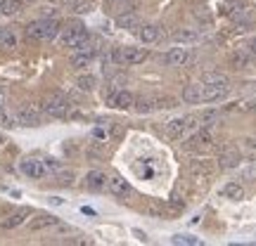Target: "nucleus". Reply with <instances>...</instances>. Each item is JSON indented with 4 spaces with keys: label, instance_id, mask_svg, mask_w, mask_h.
Returning a JSON list of instances; mask_svg holds the SVG:
<instances>
[{
    "label": "nucleus",
    "instance_id": "f257e3e1",
    "mask_svg": "<svg viewBox=\"0 0 256 246\" xmlns=\"http://www.w3.org/2000/svg\"><path fill=\"white\" fill-rule=\"evenodd\" d=\"M230 92V81L223 76V73H211L204 78L200 88V102H216L223 100Z\"/></svg>",
    "mask_w": 256,
    "mask_h": 246
},
{
    "label": "nucleus",
    "instance_id": "f03ea898",
    "mask_svg": "<svg viewBox=\"0 0 256 246\" xmlns=\"http://www.w3.org/2000/svg\"><path fill=\"white\" fill-rule=\"evenodd\" d=\"M26 36L34 40H55L60 36V21L57 19H38L26 26Z\"/></svg>",
    "mask_w": 256,
    "mask_h": 246
},
{
    "label": "nucleus",
    "instance_id": "7ed1b4c3",
    "mask_svg": "<svg viewBox=\"0 0 256 246\" xmlns=\"http://www.w3.org/2000/svg\"><path fill=\"white\" fill-rule=\"evenodd\" d=\"M86 38H88V31H86V26L78 24V21H74V24H69V26L60 28V43H62L64 47L81 45Z\"/></svg>",
    "mask_w": 256,
    "mask_h": 246
},
{
    "label": "nucleus",
    "instance_id": "20e7f679",
    "mask_svg": "<svg viewBox=\"0 0 256 246\" xmlns=\"http://www.w3.org/2000/svg\"><path fill=\"white\" fill-rule=\"evenodd\" d=\"M171 107H176V100H171V97H138L133 102V109L138 114H150V111L171 109Z\"/></svg>",
    "mask_w": 256,
    "mask_h": 246
},
{
    "label": "nucleus",
    "instance_id": "39448f33",
    "mask_svg": "<svg viewBox=\"0 0 256 246\" xmlns=\"http://www.w3.org/2000/svg\"><path fill=\"white\" fill-rule=\"evenodd\" d=\"M43 111L48 116H52V119H64L69 114V100L64 97L62 92H52L43 102Z\"/></svg>",
    "mask_w": 256,
    "mask_h": 246
},
{
    "label": "nucleus",
    "instance_id": "423d86ee",
    "mask_svg": "<svg viewBox=\"0 0 256 246\" xmlns=\"http://www.w3.org/2000/svg\"><path fill=\"white\" fill-rule=\"evenodd\" d=\"M112 59L116 64L136 66V64H142L147 59V50L145 47H119V50H114Z\"/></svg>",
    "mask_w": 256,
    "mask_h": 246
},
{
    "label": "nucleus",
    "instance_id": "0eeeda50",
    "mask_svg": "<svg viewBox=\"0 0 256 246\" xmlns=\"http://www.w3.org/2000/svg\"><path fill=\"white\" fill-rule=\"evenodd\" d=\"M19 171L26 175V178H31V180H43L48 175V168H46V164H43V159H34V156L24 159V161L19 164Z\"/></svg>",
    "mask_w": 256,
    "mask_h": 246
},
{
    "label": "nucleus",
    "instance_id": "6e6552de",
    "mask_svg": "<svg viewBox=\"0 0 256 246\" xmlns=\"http://www.w3.org/2000/svg\"><path fill=\"white\" fill-rule=\"evenodd\" d=\"M14 119H17V126H24V128L43 126V116H40V111L34 109V107H19Z\"/></svg>",
    "mask_w": 256,
    "mask_h": 246
},
{
    "label": "nucleus",
    "instance_id": "1a4fd4ad",
    "mask_svg": "<svg viewBox=\"0 0 256 246\" xmlns=\"http://www.w3.org/2000/svg\"><path fill=\"white\" fill-rule=\"evenodd\" d=\"M197 126V119L194 116H188V119H171L166 123V133L171 137H183L188 130Z\"/></svg>",
    "mask_w": 256,
    "mask_h": 246
},
{
    "label": "nucleus",
    "instance_id": "9d476101",
    "mask_svg": "<svg viewBox=\"0 0 256 246\" xmlns=\"http://www.w3.org/2000/svg\"><path fill=\"white\" fill-rule=\"evenodd\" d=\"M190 59V50L188 47H174V50H168L164 55V64L166 66H183L185 62Z\"/></svg>",
    "mask_w": 256,
    "mask_h": 246
},
{
    "label": "nucleus",
    "instance_id": "9b49d317",
    "mask_svg": "<svg viewBox=\"0 0 256 246\" xmlns=\"http://www.w3.org/2000/svg\"><path fill=\"white\" fill-rule=\"evenodd\" d=\"M107 190L114 194V197H119V199H126V197H130V185L121 178V175H114V178H110L107 180Z\"/></svg>",
    "mask_w": 256,
    "mask_h": 246
},
{
    "label": "nucleus",
    "instance_id": "f8f14e48",
    "mask_svg": "<svg viewBox=\"0 0 256 246\" xmlns=\"http://www.w3.org/2000/svg\"><path fill=\"white\" fill-rule=\"evenodd\" d=\"M133 102H136V95L128 90H116L110 97V104L116 109H133Z\"/></svg>",
    "mask_w": 256,
    "mask_h": 246
},
{
    "label": "nucleus",
    "instance_id": "ddd939ff",
    "mask_svg": "<svg viewBox=\"0 0 256 246\" xmlns=\"http://www.w3.org/2000/svg\"><path fill=\"white\" fill-rule=\"evenodd\" d=\"M162 36V28L154 26V24H145V26H138V38H140V43H145V45H152L156 43Z\"/></svg>",
    "mask_w": 256,
    "mask_h": 246
},
{
    "label": "nucleus",
    "instance_id": "4468645a",
    "mask_svg": "<svg viewBox=\"0 0 256 246\" xmlns=\"http://www.w3.org/2000/svg\"><path fill=\"white\" fill-rule=\"evenodd\" d=\"M230 14H232V19L238 21L240 26H252V24H254V19H256L254 7H238V9H232Z\"/></svg>",
    "mask_w": 256,
    "mask_h": 246
},
{
    "label": "nucleus",
    "instance_id": "2eb2a0df",
    "mask_svg": "<svg viewBox=\"0 0 256 246\" xmlns=\"http://www.w3.org/2000/svg\"><path fill=\"white\" fill-rule=\"evenodd\" d=\"M86 187L92 192H100L107 187V175L102 173V171H90V173L86 175Z\"/></svg>",
    "mask_w": 256,
    "mask_h": 246
},
{
    "label": "nucleus",
    "instance_id": "dca6fc26",
    "mask_svg": "<svg viewBox=\"0 0 256 246\" xmlns=\"http://www.w3.org/2000/svg\"><path fill=\"white\" fill-rule=\"evenodd\" d=\"M98 52H92V50H74L72 55V66L76 69H86V66H90V62L95 59Z\"/></svg>",
    "mask_w": 256,
    "mask_h": 246
},
{
    "label": "nucleus",
    "instance_id": "f3484780",
    "mask_svg": "<svg viewBox=\"0 0 256 246\" xmlns=\"http://www.w3.org/2000/svg\"><path fill=\"white\" fill-rule=\"evenodd\" d=\"M240 164V152L235 147H226L218 156V166L220 168H232V166Z\"/></svg>",
    "mask_w": 256,
    "mask_h": 246
},
{
    "label": "nucleus",
    "instance_id": "a211bd4d",
    "mask_svg": "<svg viewBox=\"0 0 256 246\" xmlns=\"http://www.w3.org/2000/svg\"><path fill=\"white\" fill-rule=\"evenodd\" d=\"M116 26H119V28H128V31H136V28L140 26V19H138L136 12L126 9V12H121L119 17H116Z\"/></svg>",
    "mask_w": 256,
    "mask_h": 246
},
{
    "label": "nucleus",
    "instance_id": "6ab92c4d",
    "mask_svg": "<svg viewBox=\"0 0 256 246\" xmlns=\"http://www.w3.org/2000/svg\"><path fill=\"white\" fill-rule=\"evenodd\" d=\"M200 40V33L192 31V28H178L174 33V43L178 45H190V43H197Z\"/></svg>",
    "mask_w": 256,
    "mask_h": 246
},
{
    "label": "nucleus",
    "instance_id": "aec40b11",
    "mask_svg": "<svg viewBox=\"0 0 256 246\" xmlns=\"http://www.w3.org/2000/svg\"><path fill=\"white\" fill-rule=\"evenodd\" d=\"M55 225H60V220H57L55 216H48V213H43V216H38V218H34L28 223V228L34 230V232L46 230V228H55Z\"/></svg>",
    "mask_w": 256,
    "mask_h": 246
},
{
    "label": "nucleus",
    "instance_id": "412c9836",
    "mask_svg": "<svg viewBox=\"0 0 256 246\" xmlns=\"http://www.w3.org/2000/svg\"><path fill=\"white\" fill-rule=\"evenodd\" d=\"M28 216H31V209H19V211H14V213H12V216H10V218L2 223V228H5V230L19 228V225H22V223H24Z\"/></svg>",
    "mask_w": 256,
    "mask_h": 246
},
{
    "label": "nucleus",
    "instance_id": "4be33fe9",
    "mask_svg": "<svg viewBox=\"0 0 256 246\" xmlns=\"http://www.w3.org/2000/svg\"><path fill=\"white\" fill-rule=\"evenodd\" d=\"M220 194H223L226 199H230V201L244 199V190H242V185H240V183H228V185H223Z\"/></svg>",
    "mask_w": 256,
    "mask_h": 246
},
{
    "label": "nucleus",
    "instance_id": "5701e85b",
    "mask_svg": "<svg viewBox=\"0 0 256 246\" xmlns=\"http://www.w3.org/2000/svg\"><path fill=\"white\" fill-rule=\"evenodd\" d=\"M252 59H256L249 50H238V52H232V57H230V62H232V66H238V69H244V66H249L252 64Z\"/></svg>",
    "mask_w": 256,
    "mask_h": 246
},
{
    "label": "nucleus",
    "instance_id": "b1692460",
    "mask_svg": "<svg viewBox=\"0 0 256 246\" xmlns=\"http://www.w3.org/2000/svg\"><path fill=\"white\" fill-rule=\"evenodd\" d=\"M14 47H17V36L8 28H0V50H14Z\"/></svg>",
    "mask_w": 256,
    "mask_h": 246
},
{
    "label": "nucleus",
    "instance_id": "393cba45",
    "mask_svg": "<svg viewBox=\"0 0 256 246\" xmlns=\"http://www.w3.org/2000/svg\"><path fill=\"white\" fill-rule=\"evenodd\" d=\"M211 145V133L209 130H202V133H197V135L190 140V147H194V149H200V147H209Z\"/></svg>",
    "mask_w": 256,
    "mask_h": 246
},
{
    "label": "nucleus",
    "instance_id": "a878e982",
    "mask_svg": "<svg viewBox=\"0 0 256 246\" xmlns=\"http://www.w3.org/2000/svg\"><path fill=\"white\" fill-rule=\"evenodd\" d=\"M200 88L202 85H188L183 90V102H188V104H197L200 102Z\"/></svg>",
    "mask_w": 256,
    "mask_h": 246
},
{
    "label": "nucleus",
    "instance_id": "bb28decb",
    "mask_svg": "<svg viewBox=\"0 0 256 246\" xmlns=\"http://www.w3.org/2000/svg\"><path fill=\"white\" fill-rule=\"evenodd\" d=\"M171 242H174V244H183V246H200L202 244V239L192 237V235H174Z\"/></svg>",
    "mask_w": 256,
    "mask_h": 246
},
{
    "label": "nucleus",
    "instance_id": "cd10ccee",
    "mask_svg": "<svg viewBox=\"0 0 256 246\" xmlns=\"http://www.w3.org/2000/svg\"><path fill=\"white\" fill-rule=\"evenodd\" d=\"M72 9L76 14H88L95 9V5H92V0H76V2H72Z\"/></svg>",
    "mask_w": 256,
    "mask_h": 246
},
{
    "label": "nucleus",
    "instance_id": "c85d7f7f",
    "mask_svg": "<svg viewBox=\"0 0 256 246\" xmlns=\"http://www.w3.org/2000/svg\"><path fill=\"white\" fill-rule=\"evenodd\" d=\"M190 168H192V173H197V175H209L211 173V164H209V161H192V166H190Z\"/></svg>",
    "mask_w": 256,
    "mask_h": 246
},
{
    "label": "nucleus",
    "instance_id": "c756f323",
    "mask_svg": "<svg viewBox=\"0 0 256 246\" xmlns=\"http://www.w3.org/2000/svg\"><path fill=\"white\" fill-rule=\"evenodd\" d=\"M76 85H78L81 90L90 92L92 88H95V78H92V76H78V81H76Z\"/></svg>",
    "mask_w": 256,
    "mask_h": 246
},
{
    "label": "nucleus",
    "instance_id": "7c9ffc66",
    "mask_svg": "<svg viewBox=\"0 0 256 246\" xmlns=\"http://www.w3.org/2000/svg\"><path fill=\"white\" fill-rule=\"evenodd\" d=\"M57 183H60V185H66V187H69V185H74V173H72V171H64V168H62V171H57Z\"/></svg>",
    "mask_w": 256,
    "mask_h": 246
},
{
    "label": "nucleus",
    "instance_id": "2f4dec72",
    "mask_svg": "<svg viewBox=\"0 0 256 246\" xmlns=\"http://www.w3.org/2000/svg\"><path fill=\"white\" fill-rule=\"evenodd\" d=\"M43 164H46L48 173H57V171H62V164H60L57 159H43Z\"/></svg>",
    "mask_w": 256,
    "mask_h": 246
},
{
    "label": "nucleus",
    "instance_id": "473e14b6",
    "mask_svg": "<svg viewBox=\"0 0 256 246\" xmlns=\"http://www.w3.org/2000/svg\"><path fill=\"white\" fill-rule=\"evenodd\" d=\"M218 119V111H214V109H209V111H204V114H202V123H206V126H211V123H214V121Z\"/></svg>",
    "mask_w": 256,
    "mask_h": 246
},
{
    "label": "nucleus",
    "instance_id": "72a5a7b5",
    "mask_svg": "<svg viewBox=\"0 0 256 246\" xmlns=\"http://www.w3.org/2000/svg\"><path fill=\"white\" fill-rule=\"evenodd\" d=\"M0 126H5V128H14V126H17V119H12L10 114H0Z\"/></svg>",
    "mask_w": 256,
    "mask_h": 246
},
{
    "label": "nucleus",
    "instance_id": "f704fd0d",
    "mask_svg": "<svg viewBox=\"0 0 256 246\" xmlns=\"http://www.w3.org/2000/svg\"><path fill=\"white\" fill-rule=\"evenodd\" d=\"M133 235H136L140 242H147V235H145V232H140V230H133Z\"/></svg>",
    "mask_w": 256,
    "mask_h": 246
},
{
    "label": "nucleus",
    "instance_id": "c9c22d12",
    "mask_svg": "<svg viewBox=\"0 0 256 246\" xmlns=\"http://www.w3.org/2000/svg\"><path fill=\"white\" fill-rule=\"evenodd\" d=\"M249 52H252V55L256 57V38H254V40H252V43H249Z\"/></svg>",
    "mask_w": 256,
    "mask_h": 246
},
{
    "label": "nucleus",
    "instance_id": "e433bc0d",
    "mask_svg": "<svg viewBox=\"0 0 256 246\" xmlns=\"http://www.w3.org/2000/svg\"><path fill=\"white\" fill-rule=\"evenodd\" d=\"M83 213H86V216H95V211H92V209H88V206H83Z\"/></svg>",
    "mask_w": 256,
    "mask_h": 246
},
{
    "label": "nucleus",
    "instance_id": "4c0bfd02",
    "mask_svg": "<svg viewBox=\"0 0 256 246\" xmlns=\"http://www.w3.org/2000/svg\"><path fill=\"white\" fill-rule=\"evenodd\" d=\"M2 104H5V90L0 88V109H2Z\"/></svg>",
    "mask_w": 256,
    "mask_h": 246
},
{
    "label": "nucleus",
    "instance_id": "58836bf2",
    "mask_svg": "<svg viewBox=\"0 0 256 246\" xmlns=\"http://www.w3.org/2000/svg\"><path fill=\"white\" fill-rule=\"evenodd\" d=\"M247 109H249V111H256V100H254V102H249Z\"/></svg>",
    "mask_w": 256,
    "mask_h": 246
},
{
    "label": "nucleus",
    "instance_id": "ea45409f",
    "mask_svg": "<svg viewBox=\"0 0 256 246\" xmlns=\"http://www.w3.org/2000/svg\"><path fill=\"white\" fill-rule=\"evenodd\" d=\"M5 145V135H2V133H0V147Z\"/></svg>",
    "mask_w": 256,
    "mask_h": 246
},
{
    "label": "nucleus",
    "instance_id": "a19ab883",
    "mask_svg": "<svg viewBox=\"0 0 256 246\" xmlns=\"http://www.w3.org/2000/svg\"><path fill=\"white\" fill-rule=\"evenodd\" d=\"M249 142H252V147H256V140H249Z\"/></svg>",
    "mask_w": 256,
    "mask_h": 246
},
{
    "label": "nucleus",
    "instance_id": "79ce46f5",
    "mask_svg": "<svg viewBox=\"0 0 256 246\" xmlns=\"http://www.w3.org/2000/svg\"><path fill=\"white\" fill-rule=\"evenodd\" d=\"M62 2H76V0H62Z\"/></svg>",
    "mask_w": 256,
    "mask_h": 246
}]
</instances>
